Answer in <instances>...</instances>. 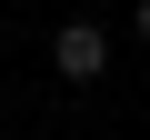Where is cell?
<instances>
[{
  "mask_svg": "<svg viewBox=\"0 0 150 140\" xmlns=\"http://www.w3.org/2000/svg\"><path fill=\"white\" fill-rule=\"evenodd\" d=\"M50 70H60L70 90H100V80H110V30H100V20H60V30H50Z\"/></svg>",
  "mask_w": 150,
  "mask_h": 140,
  "instance_id": "obj_1",
  "label": "cell"
},
{
  "mask_svg": "<svg viewBox=\"0 0 150 140\" xmlns=\"http://www.w3.org/2000/svg\"><path fill=\"white\" fill-rule=\"evenodd\" d=\"M130 40H140V50H150V0H140V10H130Z\"/></svg>",
  "mask_w": 150,
  "mask_h": 140,
  "instance_id": "obj_2",
  "label": "cell"
}]
</instances>
